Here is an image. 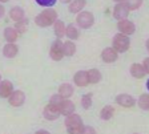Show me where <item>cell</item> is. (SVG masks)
<instances>
[{"label":"cell","mask_w":149,"mask_h":134,"mask_svg":"<svg viewBox=\"0 0 149 134\" xmlns=\"http://www.w3.org/2000/svg\"><path fill=\"white\" fill-rule=\"evenodd\" d=\"M7 1H9V0H0V3H7Z\"/></svg>","instance_id":"37"},{"label":"cell","mask_w":149,"mask_h":134,"mask_svg":"<svg viewBox=\"0 0 149 134\" xmlns=\"http://www.w3.org/2000/svg\"><path fill=\"white\" fill-rule=\"evenodd\" d=\"M27 27H28V20L24 17L23 20H19V21H16L15 29L17 31V33H24V32L27 31Z\"/></svg>","instance_id":"28"},{"label":"cell","mask_w":149,"mask_h":134,"mask_svg":"<svg viewBox=\"0 0 149 134\" xmlns=\"http://www.w3.org/2000/svg\"><path fill=\"white\" fill-rule=\"evenodd\" d=\"M19 37V33L15 28L12 27H8V28L4 29V39H6L8 43H15Z\"/></svg>","instance_id":"18"},{"label":"cell","mask_w":149,"mask_h":134,"mask_svg":"<svg viewBox=\"0 0 149 134\" xmlns=\"http://www.w3.org/2000/svg\"><path fill=\"white\" fill-rule=\"evenodd\" d=\"M76 52V45L74 43H72L71 40L63 43V55L64 56H73Z\"/></svg>","instance_id":"21"},{"label":"cell","mask_w":149,"mask_h":134,"mask_svg":"<svg viewBox=\"0 0 149 134\" xmlns=\"http://www.w3.org/2000/svg\"><path fill=\"white\" fill-rule=\"evenodd\" d=\"M4 13H6V10H4L3 4L0 3V17H3V16H4Z\"/></svg>","instance_id":"34"},{"label":"cell","mask_w":149,"mask_h":134,"mask_svg":"<svg viewBox=\"0 0 149 134\" xmlns=\"http://www.w3.org/2000/svg\"><path fill=\"white\" fill-rule=\"evenodd\" d=\"M0 80H1V75H0Z\"/></svg>","instance_id":"40"},{"label":"cell","mask_w":149,"mask_h":134,"mask_svg":"<svg viewBox=\"0 0 149 134\" xmlns=\"http://www.w3.org/2000/svg\"><path fill=\"white\" fill-rule=\"evenodd\" d=\"M146 88H148V90H149V80L146 81Z\"/></svg>","instance_id":"38"},{"label":"cell","mask_w":149,"mask_h":134,"mask_svg":"<svg viewBox=\"0 0 149 134\" xmlns=\"http://www.w3.org/2000/svg\"><path fill=\"white\" fill-rule=\"evenodd\" d=\"M139 106L143 110H149V94L144 93L139 98Z\"/></svg>","instance_id":"27"},{"label":"cell","mask_w":149,"mask_h":134,"mask_svg":"<svg viewBox=\"0 0 149 134\" xmlns=\"http://www.w3.org/2000/svg\"><path fill=\"white\" fill-rule=\"evenodd\" d=\"M112 44H113V48H115L117 52H127L129 45H130V41H129L127 35L117 33L115 37H113Z\"/></svg>","instance_id":"3"},{"label":"cell","mask_w":149,"mask_h":134,"mask_svg":"<svg viewBox=\"0 0 149 134\" xmlns=\"http://www.w3.org/2000/svg\"><path fill=\"white\" fill-rule=\"evenodd\" d=\"M117 50L115 48H105L101 52V59L104 62H115L117 60Z\"/></svg>","instance_id":"11"},{"label":"cell","mask_w":149,"mask_h":134,"mask_svg":"<svg viewBox=\"0 0 149 134\" xmlns=\"http://www.w3.org/2000/svg\"><path fill=\"white\" fill-rule=\"evenodd\" d=\"M8 101H9V105L15 106V108L22 106L23 104L25 102V94H24V92H22V90H12V93L8 96Z\"/></svg>","instance_id":"6"},{"label":"cell","mask_w":149,"mask_h":134,"mask_svg":"<svg viewBox=\"0 0 149 134\" xmlns=\"http://www.w3.org/2000/svg\"><path fill=\"white\" fill-rule=\"evenodd\" d=\"M116 102H117L118 105L124 106V108H132V106L136 104V101H134V98L132 96H129V94H118V96L116 97Z\"/></svg>","instance_id":"13"},{"label":"cell","mask_w":149,"mask_h":134,"mask_svg":"<svg viewBox=\"0 0 149 134\" xmlns=\"http://www.w3.org/2000/svg\"><path fill=\"white\" fill-rule=\"evenodd\" d=\"M146 49H148V52H149V39H148V41H146Z\"/></svg>","instance_id":"36"},{"label":"cell","mask_w":149,"mask_h":134,"mask_svg":"<svg viewBox=\"0 0 149 134\" xmlns=\"http://www.w3.org/2000/svg\"><path fill=\"white\" fill-rule=\"evenodd\" d=\"M124 3L129 11H134L143 6V0H124Z\"/></svg>","instance_id":"26"},{"label":"cell","mask_w":149,"mask_h":134,"mask_svg":"<svg viewBox=\"0 0 149 134\" xmlns=\"http://www.w3.org/2000/svg\"><path fill=\"white\" fill-rule=\"evenodd\" d=\"M84 7H85V0H71V4H69V12L79 13L80 11H83Z\"/></svg>","instance_id":"19"},{"label":"cell","mask_w":149,"mask_h":134,"mask_svg":"<svg viewBox=\"0 0 149 134\" xmlns=\"http://www.w3.org/2000/svg\"><path fill=\"white\" fill-rule=\"evenodd\" d=\"M65 36L69 40H76L79 39V29L74 25H68V27H65Z\"/></svg>","instance_id":"25"},{"label":"cell","mask_w":149,"mask_h":134,"mask_svg":"<svg viewBox=\"0 0 149 134\" xmlns=\"http://www.w3.org/2000/svg\"><path fill=\"white\" fill-rule=\"evenodd\" d=\"M83 133H96V130H93V128H91V126H84Z\"/></svg>","instance_id":"33"},{"label":"cell","mask_w":149,"mask_h":134,"mask_svg":"<svg viewBox=\"0 0 149 134\" xmlns=\"http://www.w3.org/2000/svg\"><path fill=\"white\" fill-rule=\"evenodd\" d=\"M12 90H13V85L11 81H8V80L0 81V97L8 98V96L12 93Z\"/></svg>","instance_id":"14"},{"label":"cell","mask_w":149,"mask_h":134,"mask_svg":"<svg viewBox=\"0 0 149 134\" xmlns=\"http://www.w3.org/2000/svg\"><path fill=\"white\" fill-rule=\"evenodd\" d=\"M43 114H44V117H45L48 121H55V119L59 118L60 110H59V108H57L56 105H53V104H48V105L44 108Z\"/></svg>","instance_id":"7"},{"label":"cell","mask_w":149,"mask_h":134,"mask_svg":"<svg viewBox=\"0 0 149 134\" xmlns=\"http://www.w3.org/2000/svg\"><path fill=\"white\" fill-rule=\"evenodd\" d=\"M81 105H83L84 109H89L92 106V93L84 94L83 98H81Z\"/></svg>","instance_id":"29"},{"label":"cell","mask_w":149,"mask_h":134,"mask_svg":"<svg viewBox=\"0 0 149 134\" xmlns=\"http://www.w3.org/2000/svg\"><path fill=\"white\" fill-rule=\"evenodd\" d=\"M129 13V10H128V7L125 6L124 1H120L113 8V16H115V19L117 20H121V19H125Z\"/></svg>","instance_id":"10"},{"label":"cell","mask_w":149,"mask_h":134,"mask_svg":"<svg viewBox=\"0 0 149 134\" xmlns=\"http://www.w3.org/2000/svg\"><path fill=\"white\" fill-rule=\"evenodd\" d=\"M143 66H144V69H145V72H146V73H149V57H148V59L144 60Z\"/></svg>","instance_id":"32"},{"label":"cell","mask_w":149,"mask_h":134,"mask_svg":"<svg viewBox=\"0 0 149 134\" xmlns=\"http://www.w3.org/2000/svg\"><path fill=\"white\" fill-rule=\"evenodd\" d=\"M36 3L41 7H52L55 6L56 0H36Z\"/></svg>","instance_id":"30"},{"label":"cell","mask_w":149,"mask_h":134,"mask_svg":"<svg viewBox=\"0 0 149 134\" xmlns=\"http://www.w3.org/2000/svg\"><path fill=\"white\" fill-rule=\"evenodd\" d=\"M59 94L63 98H69L73 94V86L71 84H61L59 88Z\"/></svg>","instance_id":"20"},{"label":"cell","mask_w":149,"mask_h":134,"mask_svg":"<svg viewBox=\"0 0 149 134\" xmlns=\"http://www.w3.org/2000/svg\"><path fill=\"white\" fill-rule=\"evenodd\" d=\"M49 55H51V59L55 60V61H60L63 59V43L60 39L55 40L51 45V50H49Z\"/></svg>","instance_id":"5"},{"label":"cell","mask_w":149,"mask_h":134,"mask_svg":"<svg viewBox=\"0 0 149 134\" xmlns=\"http://www.w3.org/2000/svg\"><path fill=\"white\" fill-rule=\"evenodd\" d=\"M61 100H63V97L60 96L59 93H57V94H53V96L51 97L49 104H53V105H56V106H57V105H59L60 102H61Z\"/></svg>","instance_id":"31"},{"label":"cell","mask_w":149,"mask_h":134,"mask_svg":"<svg viewBox=\"0 0 149 134\" xmlns=\"http://www.w3.org/2000/svg\"><path fill=\"white\" fill-rule=\"evenodd\" d=\"M60 1H63V3H71V0H60Z\"/></svg>","instance_id":"35"},{"label":"cell","mask_w":149,"mask_h":134,"mask_svg":"<svg viewBox=\"0 0 149 134\" xmlns=\"http://www.w3.org/2000/svg\"><path fill=\"white\" fill-rule=\"evenodd\" d=\"M24 10L20 8V7H13L11 8L9 11V17L13 20V21H19V20H23L24 19Z\"/></svg>","instance_id":"17"},{"label":"cell","mask_w":149,"mask_h":134,"mask_svg":"<svg viewBox=\"0 0 149 134\" xmlns=\"http://www.w3.org/2000/svg\"><path fill=\"white\" fill-rule=\"evenodd\" d=\"M113 114H115V109H113V106L107 105V106L102 108L101 113H100V117H101V119H104V121H108V119H111L112 117H113Z\"/></svg>","instance_id":"24"},{"label":"cell","mask_w":149,"mask_h":134,"mask_svg":"<svg viewBox=\"0 0 149 134\" xmlns=\"http://www.w3.org/2000/svg\"><path fill=\"white\" fill-rule=\"evenodd\" d=\"M73 81H74V84L77 85V86H80V88L87 86V85L89 84L88 73L85 72V70H79V72L73 76Z\"/></svg>","instance_id":"12"},{"label":"cell","mask_w":149,"mask_h":134,"mask_svg":"<svg viewBox=\"0 0 149 134\" xmlns=\"http://www.w3.org/2000/svg\"><path fill=\"white\" fill-rule=\"evenodd\" d=\"M76 23H77V25L80 27V28L88 29L93 25V23H95V17H93V15L91 12H87V11L81 12L80 11V13L77 15V19H76Z\"/></svg>","instance_id":"4"},{"label":"cell","mask_w":149,"mask_h":134,"mask_svg":"<svg viewBox=\"0 0 149 134\" xmlns=\"http://www.w3.org/2000/svg\"><path fill=\"white\" fill-rule=\"evenodd\" d=\"M17 52H19V48H17V45L13 43L6 44L3 48V55L7 57V59H13V57L17 55Z\"/></svg>","instance_id":"15"},{"label":"cell","mask_w":149,"mask_h":134,"mask_svg":"<svg viewBox=\"0 0 149 134\" xmlns=\"http://www.w3.org/2000/svg\"><path fill=\"white\" fill-rule=\"evenodd\" d=\"M115 1H117V3H120V1H124V0H115Z\"/></svg>","instance_id":"39"},{"label":"cell","mask_w":149,"mask_h":134,"mask_svg":"<svg viewBox=\"0 0 149 134\" xmlns=\"http://www.w3.org/2000/svg\"><path fill=\"white\" fill-rule=\"evenodd\" d=\"M57 108L60 110V114L63 115H69L72 113H74V104L68 98H63L61 102L57 105Z\"/></svg>","instance_id":"9"},{"label":"cell","mask_w":149,"mask_h":134,"mask_svg":"<svg viewBox=\"0 0 149 134\" xmlns=\"http://www.w3.org/2000/svg\"><path fill=\"white\" fill-rule=\"evenodd\" d=\"M117 27H118V31H120L121 33L127 35V36H129V35H133L134 31H136V27H134V24L132 21H129V20H127V19H121L120 21H118Z\"/></svg>","instance_id":"8"},{"label":"cell","mask_w":149,"mask_h":134,"mask_svg":"<svg viewBox=\"0 0 149 134\" xmlns=\"http://www.w3.org/2000/svg\"><path fill=\"white\" fill-rule=\"evenodd\" d=\"M56 20H57V12L55 10H52V8H49V7L35 17V23L39 27H43V28L52 25Z\"/></svg>","instance_id":"1"},{"label":"cell","mask_w":149,"mask_h":134,"mask_svg":"<svg viewBox=\"0 0 149 134\" xmlns=\"http://www.w3.org/2000/svg\"><path fill=\"white\" fill-rule=\"evenodd\" d=\"M65 126H67V131L69 134H81L84 130L83 119L79 114H69L65 118Z\"/></svg>","instance_id":"2"},{"label":"cell","mask_w":149,"mask_h":134,"mask_svg":"<svg viewBox=\"0 0 149 134\" xmlns=\"http://www.w3.org/2000/svg\"><path fill=\"white\" fill-rule=\"evenodd\" d=\"M53 29H55V33L57 36V39H61L65 35V24L61 20H56L53 23Z\"/></svg>","instance_id":"22"},{"label":"cell","mask_w":149,"mask_h":134,"mask_svg":"<svg viewBox=\"0 0 149 134\" xmlns=\"http://www.w3.org/2000/svg\"><path fill=\"white\" fill-rule=\"evenodd\" d=\"M88 80H89L91 84H97L101 80V73H100L99 69H89L88 70Z\"/></svg>","instance_id":"23"},{"label":"cell","mask_w":149,"mask_h":134,"mask_svg":"<svg viewBox=\"0 0 149 134\" xmlns=\"http://www.w3.org/2000/svg\"><path fill=\"white\" fill-rule=\"evenodd\" d=\"M130 75L136 78H143L146 75V72L141 64H132V66H130Z\"/></svg>","instance_id":"16"}]
</instances>
